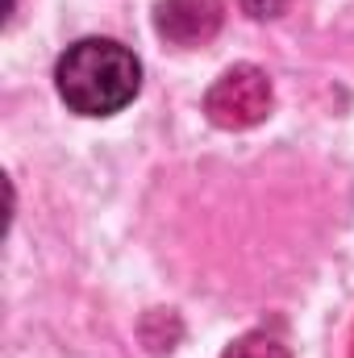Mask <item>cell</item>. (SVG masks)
Wrapping results in <instances>:
<instances>
[{
	"label": "cell",
	"instance_id": "obj_1",
	"mask_svg": "<svg viewBox=\"0 0 354 358\" xmlns=\"http://www.w3.org/2000/svg\"><path fill=\"white\" fill-rule=\"evenodd\" d=\"M59 96L80 117H113L142 88V63L129 46L113 38H84L67 46L55 67Z\"/></svg>",
	"mask_w": 354,
	"mask_h": 358
},
{
	"label": "cell",
	"instance_id": "obj_4",
	"mask_svg": "<svg viewBox=\"0 0 354 358\" xmlns=\"http://www.w3.org/2000/svg\"><path fill=\"white\" fill-rule=\"evenodd\" d=\"M221 358H292V355H288V346H283L279 338L246 334V338H238L234 346H225V355Z\"/></svg>",
	"mask_w": 354,
	"mask_h": 358
},
{
	"label": "cell",
	"instance_id": "obj_3",
	"mask_svg": "<svg viewBox=\"0 0 354 358\" xmlns=\"http://www.w3.org/2000/svg\"><path fill=\"white\" fill-rule=\"evenodd\" d=\"M221 21H225L221 0H163L155 8V29L171 46H204V42H213Z\"/></svg>",
	"mask_w": 354,
	"mask_h": 358
},
{
	"label": "cell",
	"instance_id": "obj_5",
	"mask_svg": "<svg viewBox=\"0 0 354 358\" xmlns=\"http://www.w3.org/2000/svg\"><path fill=\"white\" fill-rule=\"evenodd\" d=\"M238 4H242L250 17H259V21H263V17H279V13H283V0H238Z\"/></svg>",
	"mask_w": 354,
	"mask_h": 358
},
{
	"label": "cell",
	"instance_id": "obj_2",
	"mask_svg": "<svg viewBox=\"0 0 354 358\" xmlns=\"http://www.w3.org/2000/svg\"><path fill=\"white\" fill-rule=\"evenodd\" d=\"M271 104H275L271 76L255 63L229 67L204 96V113L217 129H250L271 117Z\"/></svg>",
	"mask_w": 354,
	"mask_h": 358
}]
</instances>
